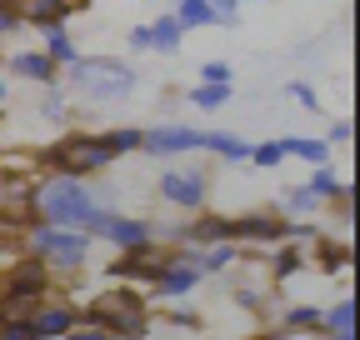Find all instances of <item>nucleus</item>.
I'll use <instances>...</instances> for the list:
<instances>
[{
	"label": "nucleus",
	"mask_w": 360,
	"mask_h": 340,
	"mask_svg": "<svg viewBox=\"0 0 360 340\" xmlns=\"http://www.w3.org/2000/svg\"><path fill=\"white\" fill-rule=\"evenodd\" d=\"M96 195H90V181H75V176H60V170H45L35 176V190H30V216L45 221V225H65V230H90L101 221Z\"/></svg>",
	"instance_id": "obj_1"
},
{
	"label": "nucleus",
	"mask_w": 360,
	"mask_h": 340,
	"mask_svg": "<svg viewBox=\"0 0 360 340\" xmlns=\"http://www.w3.org/2000/svg\"><path fill=\"white\" fill-rule=\"evenodd\" d=\"M60 75H65V91H75L80 100H96V105L130 100L135 85H141L135 65L120 60V55H75Z\"/></svg>",
	"instance_id": "obj_2"
},
{
	"label": "nucleus",
	"mask_w": 360,
	"mask_h": 340,
	"mask_svg": "<svg viewBox=\"0 0 360 340\" xmlns=\"http://www.w3.org/2000/svg\"><path fill=\"white\" fill-rule=\"evenodd\" d=\"M15 235H20V250H30L35 261L51 266V275H80L90 266V255H96V235L90 230H65V225L30 221Z\"/></svg>",
	"instance_id": "obj_3"
},
{
	"label": "nucleus",
	"mask_w": 360,
	"mask_h": 340,
	"mask_svg": "<svg viewBox=\"0 0 360 340\" xmlns=\"http://www.w3.org/2000/svg\"><path fill=\"white\" fill-rule=\"evenodd\" d=\"M35 165L40 170H60V176H75V181H96V176H110L115 155L105 145V131H70L56 145L35 150Z\"/></svg>",
	"instance_id": "obj_4"
},
{
	"label": "nucleus",
	"mask_w": 360,
	"mask_h": 340,
	"mask_svg": "<svg viewBox=\"0 0 360 340\" xmlns=\"http://www.w3.org/2000/svg\"><path fill=\"white\" fill-rule=\"evenodd\" d=\"M80 315L101 320L115 340H150L155 335V320H150V306L141 290H120V285H105L101 295H90L80 306Z\"/></svg>",
	"instance_id": "obj_5"
},
{
	"label": "nucleus",
	"mask_w": 360,
	"mask_h": 340,
	"mask_svg": "<svg viewBox=\"0 0 360 340\" xmlns=\"http://www.w3.org/2000/svg\"><path fill=\"white\" fill-rule=\"evenodd\" d=\"M45 295H56V275L45 261H35L30 250H20V261L0 275V320L6 315H30Z\"/></svg>",
	"instance_id": "obj_6"
},
{
	"label": "nucleus",
	"mask_w": 360,
	"mask_h": 340,
	"mask_svg": "<svg viewBox=\"0 0 360 340\" xmlns=\"http://www.w3.org/2000/svg\"><path fill=\"white\" fill-rule=\"evenodd\" d=\"M155 195H160L165 210H175V216H195V210H205V200H210V170L175 160V165L160 170Z\"/></svg>",
	"instance_id": "obj_7"
},
{
	"label": "nucleus",
	"mask_w": 360,
	"mask_h": 340,
	"mask_svg": "<svg viewBox=\"0 0 360 340\" xmlns=\"http://www.w3.org/2000/svg\"><path fill=\"white\" fill-rule=\"evenodd\" d=\"M90 235L105 240V245L120 250V255H150V250H160L155 221H146V216H125V210H101V221L90 225Z\"/></svg>",
	"instance_id": "obj_8"
},
{
	"label": "nucleus",
	"mask_w": 360,
	"mask_h": 340,
	"mask_svg": "<svg viewBox=\"0 0 360 340\" xmlns=\"http://www.w3.org/2000/svg\"><path fill=\"white\" fill-rule=\"evenodd\" d=\"M141 150L155 155V160H186V155H200L205 150V131H195V125H175V120L146 125Z\"/></svg>",
	"instance_id": "obj_9"
},
{
	"label": "nucleus",
	"mask_w": 360,
	"mask_h": 340,
	"mask_svg": "<svg viewBox=\"0 0 360 340\" xmlns=\"http://www.w3.org/2000/svg\"><path fill=\"white\" fill-rule=\"evenodd\" d=\"M231 240L265 255V250H276L285 240V216H281V210H245V216L231 221Z\"/></svg>",
	"instance_id": "obj_10"
},
{
	"label": "nucleus",
	"mask_w": 360,
	"mask_h": 340,
	"mask_svg": "<svg viewBox=\"0 0 360 340\" xmlns=\"http://www.w3.org/2000/svg\"><path fill=\"white\" fill-rule=\"evenodd\" d=\"M30 190H35V176L30 170H0V225L6 230H20L30 225Z\"/></svg>",
	"instance_id": "obj_11"
},
{
	"label": "nucleus",
	"mask_w": 360,
	"mask_h": 340,
	"mask_svg": "<svg viewBox=\"0 0 360 340\" xmlns=\"http://www.w3.org/2000/svg\"><path fill=\"white\" fill-rule=\"evenodd\" d=\"M75 320H80V306L65 301V295H45V301L25 315L30 340H65V330H70Z\"/></svg>",
	"instance_id": "obj_12"
},
{
	"label": "nucleus",
	"mask_w": 360,
	"mask_h": 340,
	"mask_svg": "<svg viewBox=\"0 0 360 340\" xmlns=\"http://www.w3.org/2000/svg\"><path fill=\"white\" fill-rule=\"evenodd\" d=\"M6 75H11V80H25V85H56V80H60L56 60L45 55L40 46H20V51H11V55H6Z\"/></svg>",
	"instance_id": "obj_13"
},
{
	"label": "nucleus",
	"mask_w": 360,
	"mask_h": 340,
	"mask_svg": "<svg viewBox=\"0 0 360 340\" xmlns=\"http://www.w3.org/2000/svg\"><path fill=\"white\" fill-rule=\"evenodd\" d=\"M15 11L25 30H51V25H70V15L85 6L80 0H15Z\"/></svg>",
	"instance_id": "obj_14"
},
{
	"label": "nucleus",
	"mask_w": 360,
	"mask_h": 340,
	"mask_svg": "<svg viewBox=\"0 0 360 340\" xmlns=\"http://www.w3.org/2000/svg\"><path fill=\"white\" fill-rule=\"evenodd\" d=\"M245 261V245H236V240H215V245H200V275H225V270H236Z\"/></svg>",
	"instance_id": "obj_15"
},
{
	"label": "nucleus",
	"mask_w": 360,
	"mask_h": 340,
	"mask_svg": "<svg viewBox=\"0 0 360 340\" xmlns=\"http://www.w3.org/2000/svg\"><path fill=\"white\" fill-rule=\"evenodd\" d=\"M276 210H281L285 221H310L315 210H326V200L315 195L310 185H285V190H281V205H276Z\"/></svg>",
	"instance_id": "obj_16"
},
{
	"label": "nucleus",
	"mask_w": 360,
	"mask_h": 340,
	"mask_svg": "<svg viewBox=\"0 0 360 340\" xmlns=\"http://www.w3.org/2000/svg\"><path fill=\"white\" fill-rule=\"evenodd\" d=\"M40 51L56 60V70H65L75 55H80V46H75V35H70V25H51V30H40Z\"/></svg>",
	"instance_id": "obj_17"
},
{
	"label": "nucleus",
	"mask_w": 360,
	"mask_h": 340,
	"mask_svg": "<svg viewBox=\"0 0 360 340\" xmlns=\"http://www.w3.org/2000/svg\"><path fill=\"white\" fill-rule=\"evenodd\" d=\"M150 51L155 55H180L186 51V30L175 25V15H155L150 20Z\"/></svg>",
	"instance_id": "obj_18"
},
{
	"label": "nucleus",
	"mask_w": 360,
	"mask_h": 340,
	"mask_svg": "<svg viewBox=\"0 0 360 340\" xmlns=\"http://www.w3.org/2000/svg\"><path fill=\"white\" fill-rule=\"evenodd\" d=\"M236 100V85H210V80H200V85H191V91H186V105H195V110H225V105H231Z\"/></svg>",
	"instance_id": "obj_19"
},
{
	"label": "nucleus",
	"mask_w": 360,
	"mask_h": 340,
	"mask_svg": "<svg viewBox=\"0 0 360 340\" xmlns=\"http://www.w3.org/2000/svg\"><path fill=\"white\" fill-rule=\"evenodd\" d=\"M321 335H355V295L350 290L330 310H321Z\"/></svg>",
	"instance_id": "obj_20"
},
{
	"label": "nucleus",
	"mask_w": 360,
	"mask_h": 340,
	"mask_svg": "<svg viewBox=\"0 0 360 340\" xmlns=\"http://www.w3.org/2000/svg\"><path fill=\"white\" fill-rule=\"evenodd\" d=\"M205 150L220 155L225 165H245V160H250V145H245L240 136H231V131H205Z\"/></svg>",
	"instance_id": "obj_21"
},
{
	"label": "nucleus",
	"mask_w": 360,
	"mask_h": 340,
	"mask_svg": "<svg viewBox=\"0 0 360 340\" xmlns=\"http://www.w3.org/2000/svg\"><path fill=\"white\" fill-rule=\"evenodd\" d=\"M170 15H175V25L186 30V35H191V30H205V25H215V11H210V0H175V11H170Z\"/></svg>",
	"instance_id": "obj_22"
},
{
	"label": "nucleus",
	"mask_w": 360,
	"mask_h": 340,
	"mask_svg": "<svg viewBox=\"0 0 360 340\" xmlns=\"http://www.w3.org/2000/svg\"><path fill=\"white\" fill-rule=\"evenodd\" d=\"M281 330H290V335H321V306H305V301L285 306Z\"/></svg>",
	"instance_id": "obj_23"
},
{
	"label": "nucleus",
	"mask_w": 360,
	"mask_h": 340,
	"mask_svg": "<svg viewBox=\"0 0 360 340\" xmlns=\"http://www.w3.org/2000/svg\"><path fill=\"white\" fill-rule=\"evenodd\" d=\"M40 120H56V125H65L70 120V91L56 80V85H40Z\"/></svg>",
	"instance_id": "obj_24"
},
{
	"label": "nucleus",
	"mask_w": 360,
	"mask_h": 340,
	"mask_svg": "<svg viewBox=\"0 0 360 340\" xmlns=\"http://www.w3.org/2000/svg\"><path fill=\"white\" fill-rule=\"evenodd\" d=\"M281 150H285V160H305V165H326L330 160V145L326 140H310V136H285Z\"/></svg>",
	"instance_id": "obj_25"
},
{
	"label": "nucleus",
	"mask_w": 360,
	"mask_h": 340,
	"mask_svg": "<svg viewBox=\"0 0 360 340\" xmlns=\"http://www.w3.org/2000/svg\"><path fill=\"white\" fill-rule=\"evenodd\" d=\"M141 140H146V125H110V131H105V145H110L115 160L141 155Z\"/></svg>",
	"instance_id": "obj_26"
},
{
	"label": "nucleus",
	"mask_w": 360,
	"mask_h": 340,
	"mask_svg": "<svg viewBox=\"0 0 360 340\" xmlns=\"http://www.w3.org/2000/svg\"><path fill=\"white\" fill-rule=\"evenodd\" d=\"M305 185H310L315 195H321V200L330 205V200H335V195H340V190H345L350 181H340V170H335V160H326V165H310V181H305Z\"/></svg>",
	"instance_id": "obj_27"
},
{
	"label": "nucleus",
	"mask_w": 360,
	"mask_h": 340,
	"mask_svg": "<svg viewBox=\"0 0 360 340\" xmlns=\"http://www.w3.org/2000/svg\"><path fill=\"white\" fill-rule=\"evenodd\" d=\"M310 250H321V266L330 270V275H340V270H350V245H340V240H315Z\"/></svg>",
	"instance_id": "obj_28"
},
{
	"label": "nucleus",
	"mask_w": 360,
	"mask_h": 340,
	"mask_svg": "<svg viewBox=\"0 0 360 340\" xmlns=\"http://www.w3.org/2000/svg\"><path fill=\"white\" fill-rule=\"evenodd\" d=\"M165 325L180 330V335H200V330H205V315H200L195 306H175V310L165 315Z\"/></svg>",
	"instance_id": "obj_29"
},
{
	"label": "nucleus",
	"mask_w": 360,
	"mask_h": 340,
	"mask_svg": "<svg viewBox=\"0 0 360 340\" xmlns=\"http://www.w3.org/2000/svg\"><path fill=\"white\" fill-rule=\"evenodd\" d=\"M250 165H260V170H276V165H285V150H281V140L250 145Z\"/></svg>",
	"instance_id": "obj_30"
},
{
	"label": "nucleus",
	"mask_w": 360,
	"mask_h": 340,
	"mask_svg": "<svg viewBox=\"0 0 360 340\" xmlns=\"http://www.w3.org/2000/svg\"><path fill=\"white\" fill-rule=\"evenodd\" d=\"M65 340H115V335H110V330H105L101 320H90V315H80V320H75V325L65 330Z\"/></svg>",
	"instance_id": "obj_31"
},
{
	"label": "nucleus",
	"mask_w": 360,
	"mask_h": 340,
	"mask_svg": "<svg viewBox=\"0 0 360 340\" xmlns=\"http://www.w3.org/2000/svg\"><path fill=\"white\" fill-rule=\"evenodd\" d=\"M285 96H290L300 110H321V91H315V85H305V80H290V85H285Z\"/></svg>",
	"instance_id": "obj_32"
},
{
	"label": "nucleus",
	"mask_w": 360,
	"mask_h": 340,
	"mask_svg": "<svg viewBox=\"0 0 360 340\" xmlns=\"http://www.w3.org/2000/svg\"><path fill=\"white\" fill-rule=\"evenodd\" d=\"M285 240H290V245H300V250H310L315 240H321V230H315L310 221H285Z\"/></svg>",
	"instance_id": "obj_33"
},
{
	"label": "nucleus",
	"mask_w": 360,
	"mask_h": 340,
	"mask_svg": "<svg viewBox=\"0 0 360 340\" xmlns=\"http://www.w3.org/2000/svg\"><path fill=\"white\" fill-rule=\"evenodd\" d=\"M25 25H20V11H15V0H0V40H11V35H20Z\"/></svg>",
	"instance_id": "obj_34"
},
{
	"label": "nucleus",
	"mask_w": 360,
	"mask_h": 340,
	"mask_svg": "<svg viewBox=\"0 0 360 340\" xmlns=\"http://www.w3.org/2000/svg\"><path fill=\"white\" fill-rule=\"evenodd\" d=\"M236 301H240L245 310L265 315V306H270V295H265V290H255V285H236Z\"/></svg>",
	"instance_id": "obj_35"
},
{
	"label": "nucleus",
	"mask_w": 360,
	"mask_h": 340,
	"mask_svg": "<svg viewBox=\"0 0 360 340\" xmlns=\"http://www.w3.org/2000/svg\"><path fill=\"white\" fill-rule=\"evenodd\" d=\"M350 140H355V125H350V120H330V131H326V145H330V150H340V145L350 150Z\"/></svg>",
	"instance_id": "obj_36"
},
{
	"label": "nucleus",
	"mask_w": 360,
	"mask_h": 340,
	"mask_svg": "<svg viewBox=\"0 0 360 340\" xmlns=\"http://www.w3.org/2000/svg\"><path fill=\"white\" fill-rule=\"evenodd\" d=\"M200 80H210V85H236V70L225 65V60H205V65H200Z\"/></svg>",
	"instance_id": "obj_37"
},
{
	"label": "nucleus",
	"mask_w": 360,
	"mask_h": 340,
	"mask_svg": "<svg viewBox=\"0 0 360 340\" xmlns=\"http://www.w3.org/2000/svg\"><path fill=\"white\" fill-rule=\"evenodd\" d=\"M125 46H130L135 55H146V51H150V20H141V25H130V35H125Z\"/></svg>",
	"instance_id": "obj_38"
},
{
	"label": "nucleus",
	"mask_w": 360,
	"mask_h": 340,
	"mask_svg": "<svg viewBox=\"0 0 360 340\" xmlns=\"http://www.w3.org/2000/svg\"><path fill=\"white\" fill-rule=\"evenodd\" d=\"M210 11H215V25H236L240 20V0H210Z\"/></svg>",
	"instance_id": "obj_39"
},
{
	"label": "nucleus",
	"mask_w": 360,
	"mask_h": 340,
	"mask_svg": "<svg viewBox=\"0 0 360 340\" xmlns=\"http://www.w3.org/2000/svg\"><path fill=\"white\" fill-rule=\"evenodd\" d=\"M6 105H11V75L0 70V110H6Z\"/></svg>",
	"instance_id": "obj_40"
},
{
	"label": "nucleus",
	"mask_w": 360,
	"mask_h": 340,
	"mask_svg": "<svg viewBox=\"0 0 360 340\" xmlns=\"http://www.w3.org/2000/svg\"><path fill=\"white\" fill-rule=\"evenodd\" d=\"M326 340H355V335H326Z\"/></svg>",
	"instance_id": "obj_41"
},
{
	"label": "nucleus",
	"mask_w": 360,
	"mask_h": 340,
	"mask_svg": "<svg viewBox=\"0 0 360 340\" xmlns=\"http://www.w3.org/2000/svg\"><path fill=\"white\" fill-rule=\"evenodd\" d=\"M240 6H260V0H240Z\"/></svg>",
	"instance_id": "obj_42"
}]
</instances>
